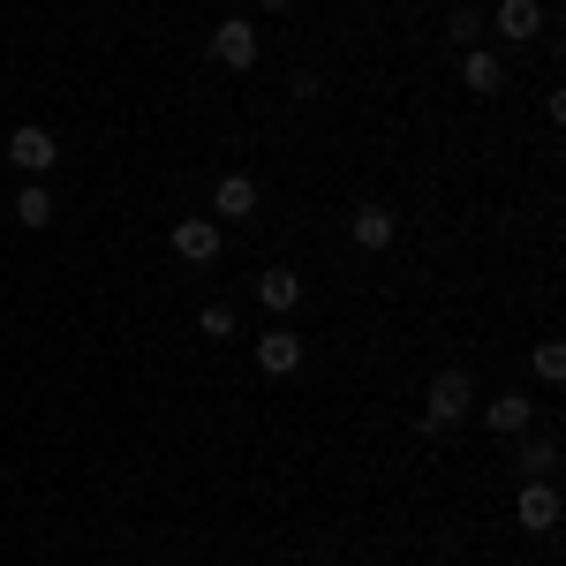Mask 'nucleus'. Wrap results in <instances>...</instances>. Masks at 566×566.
Masks as SVG:
<instances>
[{
    "instance_id": "nucleus-1",
    "label": "nucleus",
    "mask_w": 566,
    "mask_h": 566,
    "mask_svg": "<svg viewBox=\"0 0 566 566\" xmlns=\"http://www.w3.org/2000/svg\"><path fill=\"white\" fill-rule=\"evenodd\" d=\"M476 416V386H469V370H438L431 378V392H423V438H446L453 423H469Z\"/></svg>"
},
{
    "instance_id": "nucleus-2",
    "label": "nucleus",
    "mask_w": 566,
    "mask_h": 566,
    "mask_svg": "<svg viewBox=\"0 0 566 566\" xmlns=\"http://www.w3.org/2000/svg\"><path fill=\"white\" fill-rule=\"evenodd\" d=\"M514 514H522L528 536H552V528H559V514H566L559 483H552V476H528V483H522V499H514Z\"/></svg>"
},
{
    "instance_id": "nucleus-3",
    "label": "nucleus",
    "mask_w": 566,
    "mask_h": 566,
    "mask_svg": "<svg viewBox=\"0 0 566 566\" xmlns=\"http://www.w3.org/2000/svg\"><path fill=\"white\" fill-rule=\"evenodd\" d=\"M348 234H355V250H370V258H378V250H392V242H400V219H392V205H355V212H348Z\"/></svg>"
},
{
    "instance_id": "nucleus-4",
    "label": "nucleus",
    "mask_w": 566,
    "mask_h": 566,
    "mask_svg": "<svg viewBox=\"0 0 566 566\" xmlns=\"http://www.w3.org/2000/svg\"><path fill=\"white\" fill-rule=\"evenodd\" d=\"M8 159H15V167H23L31 181H45V167L61 159V144H53V129H39V122H31V129L8 136Z\"/></svg>"
},
{
    "instance_id": "nucleus-5",
    "label": "nucleus",
    "mask_w": 566,
    "mask_h": 566,
    "mask_svg": "<svg viewBox=\"0 0 566 566\" xmlns=\"http://www.w3.org/2000/svg\"><path fill=\"white\" fill-rule=\"evenodd\" d=\"M258 212V175H242V167H227L212 181V219H250Z\"/></svg>"
},
{
    "instance_id": "nucleus-6",
    "label": "nucleus",
    "mask_w": 566,
    "mask_h": 566,
    "mask_svg": "<svg viewBox=\"0 0 566 566\" xmlns=\"http://www.w3.org/2000/svg\"><path fill=\"white\" fill-rule=\"evenodd\" d=\"M212 61L219 69H258V31H250L242 15H227V23L212 31Z\"/></svg>"
},
{
    "instance_id": "nucleus-7",
    "label": "nucleus",
    "mask_w": 566,
    "mask_h": 566,
    "mask_svg": "<svg viewBox=\"0 0 566 566\" xmlns=\"http://www.w3.org/2000/svg\"><path fill=\"white\" fill-rule=\"evenodd\" d=\"M258 370H264V378H295V370H303V333L272 325V333L258 340Z\"/></svg>"
},
{
    "instance_id": "nucleus-8",
    "label": "nucleus",
    "mask_w": 566,
    "mask_h": 566,
    "mask_svg": "<svg viewBox=\"0 0 566 566\" xmlns=\"http://www.w3.org/2000/svg\"><path fill=\"white\" fill-rule=\"evenodd\" d=\"M461 84L476 91V98H499V91H506V61H499L491 45H469V53H461Z\"/></svg>"
},
{
    "instance_id": "nucleus-9",
    "label": "nucleus",
    "mask_w": 566,
    "mask_h": 566,
    "mask_svg": "<svg viewBox=\"0 0 566 566\" xmlns=\"http://www.w3.org/2000/svg\"><path fill=\"white\" fill-rule=\"evenodd\" d=\"M491 23H499V39L528 45L536 31H544V0H499V8H491Z\"/></svg>"
},
{
    "instance_id": "nucleus-10",
    "label": "nucleus",
    "mask_w": 566,
    "mask_h": 566,
    "mask_svg": "<svg viewBox=\"0 0 566 566\" xmlns=\"http://www.w3.org/2000/svg\"><path fill=\"white\" fill-rule=\"evenodd\" d=\"M175 258L212 264L219 258V219H175Z\"/></svg>"
},
{
    "instance_id": "nucleus-11",
    "label": "nucleus",
    "mask_w": 566,
    "mask_h": 566,
    "mask_svg": "<svg viewBox=\"0 0 566 566\" xmlns=\"http://www.w3.org/2000/svg\"><path fill=\"white\" fill-rule=\"evenodd\" d=\"M476 416H483V423H491V431H499V438H522L528 423H536V408H528L522 392H499V400H483Z\"/></svg>"
},
{
    "instance_id": "nucleus-12",
    "label": "nucleus",
    "mask_w": 566,
    "mask_h": 566,
    "mask_svg": "<svg viewBox=\"0 0 566 566\" xmlns=\"http://www.w3.org/2000/svg\"><path fill=\"white\" fill-rule=\"evenodd\" d=\"M258 303L272 310V317H287V310L303 303V280H295L287 264H272V272H258Z\"/></svg>"
},
{
    "instance_id": "nucleus-13",
    "label": "nucleus",
    "mask_w": 566,
    "mask_h": 566,
    "mask_svg": "<svg viewBox=\"0 0 566 566\" xmlns=\"http://www.w3.org/2000/svg\"><path fill=\"white\" fill-rule=\"evenodd\" d=\"M15 219H23V227H53V197H45V181H23V197H15Z\"/></svg>"
},
{
    "instance_id": "nucleus-14",
    "label": "nucleus",
    "mask_w": 566,
    "mask_h": 566,
    "mask_svg": "<svg viewBox=\"0 0 566 566\" xmlns=\"http://www.w3.org/2000/svg\"><path fill=\"white\" fill-rule=\"evenodd\" d=\"M446 39H453V45H461V53H469V45L483 39V8H469V0H461V8L446 15Z\"/></svg>"
},
{
    "instance_id": "nucleus-15",
    "label": "nucleus",
    "mask_w": 566,
    "mask_h": 566,
    "mask_svg": "<svg viewBox=\"0 0 566 566\" xmlns=\"http://www.w3.org/2000/svg\"><path fill=\"white\" fill-rule=\"evenodd\" d=\"M197 325H205V340H234L242 317H234V303H205V310H197Z\"/></svg>"
},
{
    "instance_id": "nucleus-16",
    "label": "nucleus",
    "mask_w": 566,
    "mask_h": 566,
    "mask_svg": "<svg viewBox=\"0 0 566 566\" xmlns=\"http://www.w3.org/2000/svg\"><path fill=\"white\" fill-rule=\"evenodd\" d=\"M522 469H528V476H559V438H528Z\"/></svg>"
},
{
    "instance_id": "nucleus-17",
    "label": "nucleus",
    "mask_w": 566,
    "mask_h": 566,
    "mask_svg": "<svg viewBox=\"0 0 566 566\" xmlns=\"http://www.w3.org/2000/svg\"><path fill=\"white\" fill-rule=\"evenodd\" d=\"M536 378H544V386L566 378V340H536Z\"/></svg>"
},
{
    "instance_id": "nucleus-18",
    "label": "nucleus",
    "mask_w": 566,
    "mask_h": 566,
    "mask_svg": "<svg viewBox=\"0 0 566 566\" xmlns=\"http://www.w3.org/2000/svg\"><path fill=\"white\" fill-rule=\"evenodd\" d=\"M258 8H295V0H258Z\"/></svg>"
}]
</instances>
